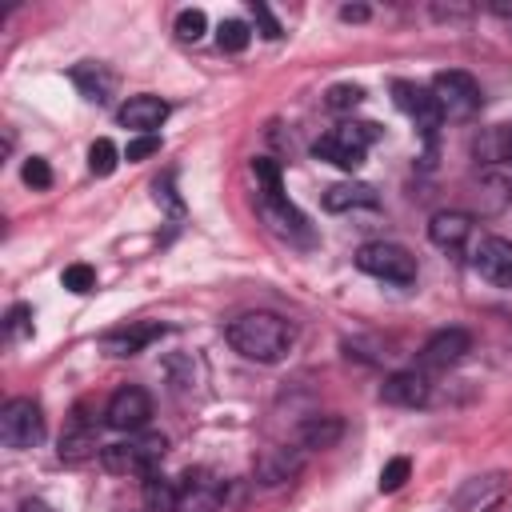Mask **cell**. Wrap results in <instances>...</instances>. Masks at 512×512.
Here are the masks:
<instances>
[{
    "label": "cell",
    "mask_w": 512,
    "mask_h": 512,
    "mask_svg": "<svg viewBox=\"0 0 512 512\" xmlns=\"http://www.w3.org/2000/svg\"><path fill=\"white\" fill-rule=\"evenodd\" d=\"M228 344L244 356V360H256V364H276L288 356L292 340H296V328L276 316V312H240L228 328H224Z\"/></svg>",
    "instance_id": "cell-1"
},
{
    "label": "cell",
    "mask_w": 512,
    "mask_h": 512,
    "mask_svg": "<svg viewBox=\"0 0 512 512\" xmlns=\"http://www.w3.org/2000/svg\"><path fill=\"white\" fill-rule=\"evenodd\" d=\"M252 172H256V180H260V196H256V212H260V220H264L280 240L312 244V224H308L304 212H300L296 204H288V196H284L280 164L268 160V156H256V160H252Z\"/></svg>",
    "instance_id": "cell-2"
},
{
    "label": "cell",
    "mask_w": 512,
    "mask_h": 512,
    "mask_svg": "<svg viewBox=\"0 0 512 512\" xmlns=\"http://www.w3.org/2000/svg\"><path fill=\"white\" fill-rule=\"evenodd\" d=\"M372 140H380V128H376L372 120H360V124L348 120V124H336L332 132H324V136L312 144V152H316L320 160L344 168V172H356V168L364 164V152H368Z\"/></svg>",
    "instance_id": "cell-3"
},
{
    "label": "cell",
    "mask_w": 512,
    "mask_h": 512,
    "mask_svg": "<svg viewBox=\"0 0 512 512\" xmlns=\"http://www.w3.org/2000/svg\"><path fill=\"white\" fill-rule=\"evenodd\" d=\"M164 452H168V440L160 432H144V436H128L120 444H104L100 464L116 476H148L160 468Z\"/></svg>",
    "instance_id": "cell-4"
},
{
    "label": "cell",
    "mask_w": 512,
    "mask_h": 512,
    "mask_svg": "<svg viewBox=\"0 0 512 512\" xmlns=\"http://www.w3.org/2000/svg\"><path fill=\"white\" fill-rule=\"evenodd\" d=\"M356 268L388 284H416V256L400 244H384V240L364 244L356 252Z\"/></svg>",
    "instance_id": "cell-5"
},
{
    "label": "cell",
    "mask_w": 512,
    "mask_h": 512,
    "mask_svg": "<svg viewBox=\"0 0 512 512\" xmlns=\"http://www.w3.org/2000/svg\"><path fill=\"white\" fill-rule=\"evenodd\" d=\"M0 440L8 448H36L44 440V408L32 396H16L0 412Z\"/></svg>",
    "instance_id": "cell-6"
},
{
    "label": "cell",
    "mask_w": 512,
    "mask_h": 512,
    "mask_svg": "<svg viewBox=\"0 0 512 512\" xmlns=\"http://www.w3.org/2000/svg\"><path fill=\"white\" fill-rule=\"evenodd\" d=\"M432 96L440 104L444 116H456V120H468L476 108H480V84L460 72V68H444L432 76Z\"/></svg>",
    "instance_id": "cell-7"
},
{
    "label": "cell",
    "mask_w": 512,
    "mask_h": 512,
    "mask_svg": "<svg viewBox=\"0 0 512 512\" xmlns=\"http://www.w3.org/2000/svg\"><path fill=\"white\" fill-rule=\"evenodd\" d=\"M228 488L216 472L208 468H188L176 480V512H220Z\"/></svg>",
    "instance_id": "cell-8"
},
{
    "label": "cell",
    "mask_w": 512,
    "mask_h": 512,
    "mask_svg": "<svg viewBox=\"0 0 512 512\" xmlns=\"http://www.w3.org/2000/svg\"><path fill=\"white\" fill-rule=\"evenodd\" d=\"M392 100L404 116H412V124L420 128L424 140H436V128L444 124V112H440L432 88H420L412 80H392Z\"/></svg>",
    "instance_id": "cell-9"
},
{
    "label": "cell",
    "mask_w": 512,
    "mask_h": 512,
    "mask_svg": "<svg viewBox=\"0 0 512 512\" xmlns=\"http://www.w3.org/2000/svg\"><path fill=\"white\" fill-rule=\"evenodd\" d=\"M152 420V396L140 384H124L112 392L108 408H104V424L116 432H140Z\"/></svg>",
    "instance_id": "cell-10"
},
{
    "label": "cell",
    "mask_w": 512,
    "mask_h": 512,
    "mask_svg": "<svg viewBox=\"0 0 512 512\" xmlns=\"http://www.w3.org/2000/svg\"><path fill=\"white\" fill-rule=\"evenodd\" d=\"M96 452H104V448L96 444V420L88 416V408H84V404H76V412H72L68 428L60 432L56 456H60L64 464H84V460H92Z\"/></svg>",
    "instance_id": "cell-11"
},
{
    "label": "cell",
    "mask_w": 512,
    "mask_h": 512,
    "mask_svg": "<svg viewBox=\"0 0 512 512\" xmlns=\"http://www.w3.org/2000/svg\"><path fill=\"white\" fill-rule=\"evenodd\" d=\"M300 468H304V448H300V444H296V448H288V444H272V448H264V452L256 456V464H252V472H256V480H260L264 488H280V484H288Z\"/></svg>",
    "instance_id": "cell-12"
},
{
    "label": "cell",
    "mask_w": 512,
    "mask_h": 512,
    "mask_svg": "<svg viewBox=\"0 0 512 512\" xmlns=\"http://www.w3.org/2000/svg\"><path fill=\"white\" fill-rule=\"evenodd\" d=\"M472 268L496 284V288H512V240L504 236H484L472 252Z\"/></svg>",
    "instance_id": "cell-13"
},
{
    "label": "cell",
    "mask_w": 512,
    "mask_h": 512,
    "mask_svg": "<svg viewBox=\"0 0 512 512\" xmlns=\"http://www.w3.org/2000/svg\"><path fill=\"white\" fill-rule=\"evenodd\" d=\"M504 492H508V476H504V472H488V476L464 480L452 504H456L460 512H492V508L504 500Z\"/></svg>",
    "instance_id": "cell-14"
},
{
    "label": "cell",
    "mask_w": 512,
    "mask_h": 512,
    "mask_svg": "<svg viewBox=\"0 0 512 512\" xmlns=\"http://www.w3.org/2000/svg\"><path fill=\"white\" fill-rule=\"evenodd\" d=\"M164 336V324L160 320H136V324H124V328H112V332H104V340H100V348L108 352V356H136V352H144L152 340H160Z\"/></svg>",
    "instance_id": "cell-15"
},
{
    "label": "cell",
    "mask_w": 512,
    "mask_h": 512,
    "mask_svg": "<svg viewBox=\"0 0 512 512\" xmlns=\"http://www.w3.org/2000/svg\"><path fill=\"white\" fill-rule=\"evenodd\" d=\"M468 348H472V336L464 328H440V332L428 336V344L420 352V364L424 368H452L468 356Z\"/></svg>",
    "instance_id": "cell-16"
},
{
    "label": "cell",
    "mask_w": 512,
    "mask_h": 512,
    "mask_svg": "<svg viewBox=\"0 0 512 512\" xmlns=\"http://www.w3.org/2000/svg\"><path fill=\"white\" fill-rule=\"evenodd\" d=\"M432 396V384L424 372L408 368V372H392L384 384H380V400L384 404H396V408H424Z\"/></svg>",
    "instance_id": "cell-17"
},
{
    "label": "cell",
    "mask_w": 512,
    "mask_h": 512,
    "mask_svg": "<svg viewBox=\"0 0 512 512\" xmlns=\"http://www.w3.org/2000/svg\"><path fill=\"white\" fill-rule=\"evenodd\" d=\"M120 124L140 132V136H156V128L168 120V100L144 92V96H128V104H120Z\"/></svg>",
    "instance_id": "cell-18"
},
{
    "label": "cell",
    "mask_w": 512,
    "mask_h": 512,
    "mask_svg": "<svg viewBox=\"0 0 512 512\" xmlns=\"http://www.w3.org/2000/svg\"><path fill=\"white\" fill-rule=\"evenodd\" d=\"M468 236H472V216L460 208H444L428 220V240L444 252H460L468 244Z\"/></svg>",
    "instance_id": "cell-19"
},
{
    "label": "cell",
    "mask_w": 512,
    "mask_h": 512,
    "mask_svg": "<svg viewBox=\"0 0 512 512\" xmlns=\"http://www.w3.org/2000/svg\"><path fill=\"white\" fill-rule=\"evenodd\" d=\"M68 76H72V84L80 88V96H84L88 104H108V100H112L116 76H112L104 64H92V60H84V64H76Z\"/></svg>",
    "instance_id": "cell-20"
},
{
    "label": "cell",
    "mask_w": 512,
    "mask_h": 512,
    "mask_svg": "<svg viewBox=\"0 0 512 512\" xmlns=\"http://www.w3.org/2000/svg\"><path fill=\"white\" fill-rule=\"evenodd\" d=\"M340 436H344V420H340V416H308V420H300V428H296V444H300L304 452L332 448Z\"/></svg>",
    "instance_id": "cell-21"
},
{
    "label": "cell",
    "mask_w": 512,
    "mask_h": 512,
    "mask_svg": "<svg viewBox=\"0 0 512 512\" xmlns=\"http://www.w3.org/2000/svg\"><path fill=\"white\" fill-rule=\"evenodd\" d=\"M380 200H376V188L372 184H356V180H348V184H332L328 192H324V208L328 212H348V208H376Z\"/></svg>",
    "instance_id": "cell-22"
},
{
    "label": "cell",
    "mask_w": 512,
    "mask_h": 512,
    "mask_svg": "<svg viewBox=\"0 0 512 512\" xmlns=\"http://www.w3.org/2000/svg\"><path fill=\"white\" fill-rule=\"evenodd\" d=\"M144 504L152 512H176V480H168L160 472H148L144 476Z\"/></svg>",
    "instance_id": "cell-23"
},
{
    "label": "cell",
    "mask_w": 512,
    "mask_h": 512,
    "mask_svg": "<svg viewBox=\"0 0 512 512\" xmlns=\"http://www.w3.org/2000/svg\"><path fill=\"white\" fill-rule=\"evenodd\" d=\"M476 156L484 164L512 160V128H488L484 136H476Z\"/></svg>",
    "instance_id": "cell-24"
},
{
    "label": "cell",
    "mask_w": 512,
    "mask_h": 512,
    "mask_svg": "<svg viewBox=\"0 0 512 512\" xmlns=\"http://www.w3.org/2000/svg\"><path fill=\"white\" fill-rule=\"evenodd\" d=\"M116 164H120L116 144H112L108 136L92 140V148H88V172H92V176H112V172H116Z\"/></svg>",
    "instance_id": "cell-25"
},
{
    "label": "cell",
    "mask_w": 512,
    "mask_h": 512,
    "mask_svg": "<svg viewBox=\"0 0 512 512\" xmlns=\"http://www.w3.org/2000/svg\"><path fill=\"white\" fill-rule=\"evenodd\" d=\"M248 40H252V32H248L244 20H220V28H216V44H220L224 52H244Z\"/></svg>",
    "instance_id": "cell-26"
},
{
    "label": "cell",
    "mask_w": 512,
    "mask_h": 512,
    "mask_svg": "<svg viewBox=\"0 0 512 512\" xmlns=\"http://www.w3.org/2000/svg\"><path fill=\"white\" fill-rule=\"evenodd\" d=\"M364 100V88L360 84H332L328 92H324V104L332 108V112H348V108H356Z\"/></svg>",
    "instance_id": "cell-27"
},
{
    "label": "cell",
    "mask_w": 512,
    "mask_h": 512,
    "mask_svg": "<svg viewBox=\"0 0 512 512\" xmlns=\"http://www.w3.org/2000/svg\"><path fill=\"white\" fill-rule=\"evenodd\" d=\"M60 284L68 288V292H92L96 288V268L92 264H68L64 272H60Z\"/></svg>",
    "instance_id": "cell-28"
},
{
    "label": "cell",
    "mask_w": 512,
    "mask_h": 512,
    "mask_svg": "<svg viewBox=\"0 0 512 512\" xmlns=\"http://www.w3.org/2000/svg\"><path fill=\"white\" fill-rule=\"evenodd\" d=\"M408 476H412V464H408V456H392V460L380 468V492H400Z\"/></svg>",
    "instance_id": "cell-29"
},
{
    "label": "cell",
    "mask_w": 512,
    "mask_h": 512,
    "mask_svg": "<svg viewBox=\"0 0 512 512\" xmlns=\"http://www.w3.org/2000/svg\"><path fill=\"white\" fill-rule=\"evenodd\" d=\"M204 28H208V16H204L200 8H184V12L176 16V36L188 40V44H196V40L204 36Z\"/></svg>",
    "instance_id": "cell-30"
},
{
    "label": "cell",
    "mask_w": 512,
    "mask_h": 512,
    "mask_svg": "<svg viewBox=\"0 0 512 512\" xmlns=\"http://www.w3.org/2000/svg\"><path fill=\"white\" fill-rule=\"evenodd\" d=\"M20 176H24L28 188H48V184H52V168H48L44 156H28L24 168H20Z\"/></svg>",
    "instance_id": "cell-31"
},
{
    "label": "cell",
    "mask_w": 512,
    "mask_h": 512,
    "mask_svg": "<svg viewBox=\"0 0 512 512\" xmlns=\"http://www.w3.org/2000/svg\"><path fill=\"white\" fill-rule=\"evenodd\" d=\"M160 152V136H136V140H128V148H124V160H148V156H156Z\"/></svg>",
    "instance_id": "cell-32"
},
{
    "label": "cell",
    "mask_w": 512,
    "mask_h": 512,
    "mask_svg": "<svg viewBox=\"0 0 512 512\" xmlns=\"http://www.w3.org/2000/svg\"><path fill=\"white\" fill-rule=\"evenodd\" d=\"M248 8H252V16H256V24H260V36H268V40H280V20L268 12V4L252 0Z\"/></svg>",
    "instance_id": "cell-33"
},
{
    "label": "cell",
    "mask_w": 512,
    "mask_h": 512,
    "mask_svg": "<svg viewBox=\"0 0 512 512\" xmlns=\"http://www.w3.org/2000/svg\"><path fill=\"white\" fill-rule=\"evenodd\" d=\"M8 336H32V308L28 304H12V312H8Z\"/></svg>",
    "instance_id": "cell-34"
},
{
    "label": "cell",
    "mask_w": 512,
    "mask_h": 512,
    "mask_svg": "<svg viewBox=\"0 0 512 512\" xmlns=\"http://www.w3.org/2000/svg\"><path fill=\"white\" fill-rule=\"evenodd\" d=\"M432 16L436 20H468L472 8L468 4H432Z\"/></svg>",
    "instance_id": "cell-35"
},
{
    "label": "cell",
    "mask_w": 512,
    "mask_h": 512,
    "mask_svg": "<svg viewBox=\"0 0 512 512\" xmlns=\"http://www.w3.org/2000/svg\"><path fill=\"white\" fill-rule=\"evenodd\" d=\"M340 20H348V24H352V20H368V8H364V4H344V8H340Z\"/></svg>",
    "instance_id": "cell-36"
},
{
    "label": "cell",
    "mask_w": 512,
    "mask_h": 512,
    "mask_svg": "<svg viewBox=\"0 0 512 512\" xmlns=\"http://www.w3.org/2000/svg\"><path fill=\"white\" fill-rule=\"evenodd\" d=\"M20 512H56L52 504H44V500H36V496H28L24 504H20Z\"/></svg>",
    "instance_id": "cell-37"
},
{
    "label": "cell",
    "mask_w": 512,
    "mask_h": 512,
    "mask_svg": "<svg viewBox=\"0 0 512 512\" xmlns=\"http://www.w3.org/2000/svg\"><path fill=\"white\" fill-rule=\"evenodd\" d=\"M492 12H496V16H512V4H508V0H496Z\"/></svg>",
    "instance_id": "cell-38"
}]
</instances>
